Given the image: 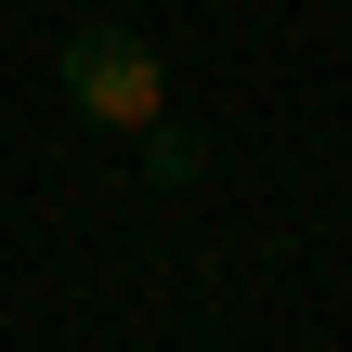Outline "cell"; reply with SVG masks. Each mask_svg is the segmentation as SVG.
Here are the masks:
<instances>
[{"instance_id":"1","label":"cell","mask_w":352,"mask_h":352,"mask_svg":"<svg viewBox=\"0 0 352 352\" xmlns=\"http://www.w3.org/2000/svg\"><path fill=\"white\" fill-rule=\"evenodd\" d=\"M52 78H65V104H78L91 131H118V144H157V131H170V65H157V39L118 26V13H78L65 52H52Z\"/></svg>"}]
</instances>
